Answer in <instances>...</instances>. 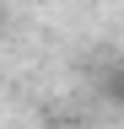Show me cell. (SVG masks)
Wrapping results in <instances>:
<instances>
[]
</instances>
